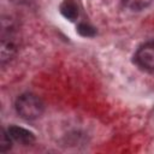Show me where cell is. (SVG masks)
Instances as JSON below:
<instances>
[{
	"mask_svg": "<svg viewBox=\"0 0 154 154\" xmlns=\"http://www.w3.org/2000/svg\"><path fill=\"white\" fill-rule=\"evenodd\" d=\"M134 60L140 69L154 72V41L141 45L134 55Z\"/></svg>",
	"mask_w": 154,
	"mask_h": 154,
	"instance_id": "cell-2",
	"label": "cell"
},
{
	"mask_svg": "<svg viewBox=\"0 0 154 154\" xmlns=\"http://www.w3.org/2000/svg\"><path fill=\"white\" fill-rule=\"evenodd\" d=\"M17 49H18V45H17V40H16V35H14L13 30L5 31V29H4L2 36H1V46H0L1 63L5 64L10 59H12L13 55L16 54Z\"/></svg>",
	"mask_w": 154,
	"mask_h": 154,
	"instance_id": "cell-3",
	"label": "cell"
},
{
	"mask_svg": "<svg viewBox=\"0 0 154 154\" xmlns=\"http://www.w3.org/2000/svg\"><path fill=\"white\" fill-rule=\"evenodd\" d=\"M14 108L20 118L25 120H35L42 116L45 105L37 95L32 93H24L17 97Z\"/></svg>",
	"mask_w": 154,
	"mask_h": 154,
	"instance_id": "cell-1",
	"label": "cell"
},
{
	"mask_svg": "<svg viewBox=\"0 0 154 154\" xmlns=\"http://www.w3.org/2000/svg\"><path fill=\"white\" fill-rule=\"evenodd\" d=\"M11 147H12V138L10 137L7 130L2 129L1 135H0V152L5 153L8 149H11Z\"/></svg>",
	"mask_w": 154,
	"mask_h": 154,
	"instance_id": "cell-7",
	"label": "cell"
},
{
	"mask_svg": "<svg viewBox=\"0 0 154 154\" xmlns=\"http://www.w3.org/2000/svg\"><path fill=\"white\" fill-rule=\"evenodd\" d=\"M59 11L63 17L71 22L78 18V6L73 0H64L59 6Z\"/></svg>",
	"mask_w": 154,
	"mask_h": 154,
	"instance_id": "cell-5",
	"label": "cell"
},
{
	"mask_svg": "<svg viewBox=\"0 0 154 154\" xmlns=\"http://www.w3.org/2000/svg\"><path fill=\"white\" fill-rule=\"evenodd\" d=\"M77 31H78V34L81 35V36H84V37H93V36H95V34H96V30H95V28L94 26H91L90 24H88V23H79L78 25H77Z\"/></svg>",
	"mask_w": 154,
	"mask_h": 154,
	"instance_id": "cell-8",
	"label": "cell"
},
{
	"mask_svg": "<svg viewBox=\"0 0 154 154\" xmlns=\"http://www.w3.org/2000/svg\"><path fill=\"white\" fill-rule=\"evenodd\" d=\"M154 0H122V4L131 11H141L147 8Z\"/></svg>",
	"mask_w": 154,
	"mask_h": 154,
	"instance_id": "cell-6",
	"label": "cell"
},
{
	"mask_svg": "<svg viewBox=\"0 0 154 154\" xmlns=\"http://www.w3.org/2000/svg\"><path fill=\"white\" fill-rule=\"evenodd\" d=\"M7 132H8L10 137L12 138V141L18 142L24 146H29L35 141V135L31 131H29L24 128H20V126L12 125L7 129Z\"/></svg>",
	"mask_w": 154,
	"mask_h": 154,
	"instance_id": "cell-4",
	"label": "cell"
}]
</instances>
